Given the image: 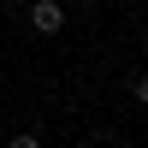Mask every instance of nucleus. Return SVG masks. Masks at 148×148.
Masks as SVG:
<instances>
[{
  "label": "nucleus",
  "mask_w": 148,
  "mask_h": 148,
  "mask_svg": "<svg viewBox=\"0 0 148 148\" xmlns=\"http://www.w3.org/2000/svg\"><path fill=\"white\" fill-rule=\"evenodd\" d=\"M30 30L36 36H59L65 30V6L59 0H30Z\"/></svg>",
  "instance_id": "obj_1"
},
{
  "label": "nucleus",
  "mask_w": 148,
  "mask_h": 148,
  "mask_svg": "<svg viewBox=\"0 0 148 148\" xmlns=\"http://www.w3.org/2000/svg\"><path fill=\"white\" fill-rule=\"evenodd\" d=\"M6 148H42V136H36V130H18V136H12Z\"/></svg>",
  "instance_id": "obj_2"
},
{
  "label": "nucleus",
  "mask_w": 148,
  "mask_h": 148,
  "mask_svg": "<svg viewBox=\"0 0 148 148\" xmlns=\"http://www.w3.org/2000/svg\"><path fill=\"white\" fill-rule=\"evenodd\" d=\"M136 101L148 107V71H142V77H136Z\"/></svg>",
  "instance_id": "obj_3"
},
{
  "label": "nucleus",
  "mask_w": 148,
  "mask_h": 148,
  "mask_svg": "<svg viewBox=\"0 0 148 148\" xmlns=\"http://www.w3.org/2000/svg\"><path fill=\"white\" fill-rule=\"evenodd\" d=\"M6 6H30V0H6Z\"/></svg>",
  "instance_id": "obj_4"
}]
</instances>
